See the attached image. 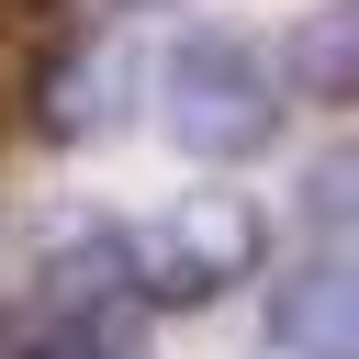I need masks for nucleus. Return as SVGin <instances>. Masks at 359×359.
I'll list each match as a JSON object with an SVG mask.
<instances>
[{"instance_id": "39448f33", "label": "nucleus", "mask_w": 359, "mask_h": 359, "mask_svg": "<svg viewBox=\"0 0 359 359\" xmlns=\"http://www.w3.org/2000/svg\"><path fill=\"white\" fill-rule=\"evenodd\" d=\"M280 90L303 101H359V0H314L280 34Z\"/></svg>"}, {"instance_id": "7ed1b4c3", "label": "nucleus", "mask_w": 359, "mask_h": 359, "mask_svg": "<svg viewBox=\"0 0 359 359\" xmlns=\"http://www.w3.org/2000/svg\"><path fill=\"white\" fill-rule=\"evenodd\" d=\"M123 112H135V56H123L112 34L67 45V56L34 79V123H45L56 146H101V135H123Z\"/></svg>"}, {"instance_id": "f257e3e1", "label": "nucleus", "mask_w": 359, "mask_h": 359, "mask_svg": "<svg viewBox=\"0 0 359 359\" xmlns=\"http://www.w3.org/2000/svg\"><path fill=\"white\" fill-rule=\"evenodd\" d=\"M157 123H168V146L202 157V168L258 157V146L280 135V79H269L258 45L224 34V22H213V34H180L168 67H157Z\"/></svg>"}, {"instance_id": "f03ea898", "label": "nucleus", "mask_w": 359, "mask_h": 359, "mask_svg": "<svg viewBox=\"0 0 359 359\" xmlns=\"http://www.w3.org/2000/svg\"><path fill=\"white\" fill-rule=\"evenodd\" d=\"M123 247H135V292H146V314H202L213 292L258 280L269 224H258L247 191H180V202H168L157 224H135Z\"/></svg>"}, {"instance_id": "423d86ee", "label": "nucleus", "mask_w": 359, "mask_h": 359, "mask_svg": "<svg viewBox=\"0 0 359 359\" xmlns=\"http://www.w3.org/2000/svg\"><path fill=\"white\" fill-rule=\"evenodd\" d=\"M303 213H314V224H337V236H359V146L314 157V180H303Z\"/></svg>"}, {"instance_id": "20e7f679", "label": "nucleus", "mask_w": 359, "mask_h": 359, "mask_svg": "<svg viewBox=\"0 0 359 359\" xmlns=\"http://www.w3.org/2000/svg\"><path fill=\"white\" fill-rule=\"evenodd\" d=\"M269 348H292V359H359V269L348 258L292 269L269 292Z\"/></svg>"}]
</instances>
